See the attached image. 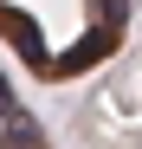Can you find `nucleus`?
<instances>
[{
	"label": "nucleus",
	"instance_id": "nucleus-1",
	"mask_svg": "<svg viewBox=\"0 0 142 149\" xmlns=\"http://www.w3.org/2000/svg\"><path fill=\"white\" fill-rule=\"evenodd\" d=\"M136 0H0V52L39 84H78L129 39Z\"/></svg>",
	"mask_w": 142,
	"mask_h": 149
},
{
	"label": "nucleus",
	"instance_id": "nucleus-2",
	"mask_svg": "<svg viewBox=\"0 0 142 149\" xmlns=\"http://www.w3.org/2000/svg\"><path fill=\"white\" fill-rule=\"evenodd\" d=\"M0 149H52L45 117L19 97V84L7 78V65H0Z\"/></svg>",
	"mask_w": 142,
	"mask_h": 149
}]
</instances>
